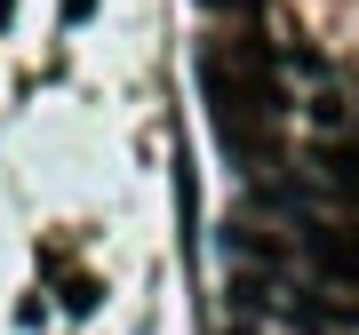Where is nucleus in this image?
I'll use <instances>...</instances> for the list:
<instances>
[{
    "instance_id": "obj_1",
    "label": "nucleus",
    "mask_w": 359,
    "mask_h": 335,
    "mask_svg": "<svg viewBox=\"0 0 359 335\" xmlns=\"http://www.w3.org/2000/svg\"><path fill=\"white\" fill-rule=\"evenodd\" d=\"M192 72H200V96H208V112H216L224 136H240L248 120H280L287 112L264 48H224V40H208V48L192 56Z\"/></svg>"
},
{
    "instance_id": "obj_2",
    "label": "nucleus",
    "mask_w": 359,
    "mask_h": 335,
    "mask_svg": "<svg viewBox=\"0 0 359 335\" xmlns=\"http://www.w3.org/2000/svg\"><path fill=\"white\" fill-rule=\"evenodd\" d=\"M304 247H311V264H320L327 280L359 287V232H351V224H311V232H304Z\"/></svg>"
},
{
    "instance_id": "obj_3",
    "label": "nucleus",
    "mask_w": 359,
    "mask_h": 335,
    "mask_svg": "<svg viewBox=\"0 0 359 335\" xmlns=\"http://www.w3.org/2000/svg\"><path fill=\"white\" fill-rule=\"evenodd\" d=\"M65 311H72V320H88V311H96V280H88V271H72V280H65Z\"/></svg>"
},
{
    "instance_id": "obj_4",
    "label": "nucleus",
    "mask_w": 359,
    "mask_h": 335,
    "mask_svg": "<svg viewBox=\"0 0 359 335\" xmlns=\"http://www.w3.org/2000/svg\"><path fill=\"white\" fill-rule=\"evenodd\" d=\"M65 16H72V25H88V16H96V0H65Z\"/></svg>"
},
{
    "instance_id": "obj_5",
    "label": "nucleus",
    "mask_w": 359,
    "mask_h": 335,
    "mask_svg": "<svg viewBox=\"0 0 359 335\" xmlns=\"http://www.w3.org/2000/svg\"><path fill=\"white\" fill-rule=\"evenodd\" d=\"M200 8H248V0H200Z\"/></svg>"
},
{
    "instance_id": "obj_6",
    "label": "nucleus",
    "mask_w": 359,
    "mask_h": 335,
    "mask_svg": "<svg viewBox=\"0 0 359 335\" xmlns=\"http://www.w3.org/2000/svg\"><path fill=\"white\" fill-rule=\"evenodd\" d=\"M8 16H16V0H0V25H8Z\"/></svg>"
}]
</instances>
